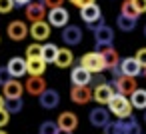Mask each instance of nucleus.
<instances>
[{
	"label": "nucleus",
	"mask_w": 146,
	"mask_h": 134,
	"mask_svg": "<svg viewBox=\"0 0 146 134\" xmlns=\"http://www.w3.org/2000/svg\"><path fill=\"white\" fill-rule=\"evenodd\" d=\"M104 134H106V132H104Z\"/></svg>",
	"instance_id": "obj_48"
},
{
	"label": "nucleus",
	"mask_w": 146,
	"mask_h": 134,
	"mask_svg": "<svg viewBox=\"0 0 146 134\" xmlns=\"http://www.w3.org/2000/svg\"><path fill=\"white\" fill-rule=\"evenodd\" d=\"M144 36H146V26H144Z\"/></svg>",
	"instance_id": "obj_47"
},
{
	"label": "nucleus",
	"mask_w": 146,
	"mask_h": 134,
	"mask_svg": "<svg viewBox=\"0 0 146 134\" xmlns=\"http://www.w3.org/2000/svg\"><path fill=\"white\" fill-rule=\"evenodd\" d=\"M92 82H94V86H100V84H106L108 80L102 72H98V74H92Z\"/></svg>",
	"instance_id": "obj_36"
},
{
	"label": "nucleus",
	"mask_w": 146,
	"mask_h": 134,
	"mask_svg": "<svg viewBox=\"0 0 146 134\" xmlns=\"http://www.w3.org/2000/svg\"><path fill=\"white\" fill-rule=\"evenodd\" d=\"M4 104H6V98H4V94H0V108H4Z\"/></svg>",
	"instance_id": "obj_41"
},
{
	"label": "nucleus",
	"mask_w": 146,
	"mask_h": 134,
	"mask_svg": "<svg viewBox=\"0 0 146 134\" xmlns=\"http://www.w3.org/2000/svg\"><path fill=\"white\" fill-rule=\"evenodd\" d=\"M70 100L74 104H88L94 100V90L90 86H72L70 88Z\"/></svg>",
	"instance_id": "obj_9"
},
{
	"label": "nucleus",
	"mask_w": 146,
	"mask_h": 134,
	"mask_svg": "<svg viewBox=\"0 0 146 134\" xmlns=\"http://www.w3.org/2000/svg\"><path fill=\"white\" fill-rule=\"evenodd\" d=\"M0 134H6V132H4V130H0Z\"/></svg>",
	"instance_id": "obj_46"
},
{
	"label": "nucleus",
	"mask_w": 146,
	"mask_h": 134,
	"mask_svg": "<svg viewBox=\"0 0 146 134\" xmlns=\"http://www.w3.org/2000/svg\"><path fill=\"white\" fill-rule=\"evenodd\" d=\"M28 2H30V0H14V4H16V6H26Z\"/></svg>",
	"instance_id": "obj_40"
},
{
	"label": "nucleus",
	"mask_w": 146,
	"mask_h": 134,
	"mask_svg": "<svg viewBox=\"0 0 146 134\" xmlns=\"http://www.w3.org/2000/svg\"><path fill=\"white\" fill-rule=\"evenodd\" d=\"M142 74H144V78H146V68H144V70H142Z\"/></svg>",
	"instance_id": "obj_43"
},
{
	"label": "nucleus",
	"mask_w": 146,
	"mask_h": 134,
	"mask_svg": "<svg viewBox=\"0 0 146 134\" xmlns=\"http://www.w3.org/2000/svg\"><path fill=\"white\" fill-rule=\"evenodd\" d=\"M62 42L66 46H76L82 42V28H78L76 24H68L62 28Z\"/></svg>",
	"instance_id": "obj_12"
},
{
	"label": "nucleus",
	"mask_w": 146,
	"mask_h": 134,
	"mask_svg": "<svg viewBox=\"0 0 146 134\" xmlns=\"http://www.w3.org/2000/svg\"><path fill=\"white\" fill-rule=\"evenodd\" d=\"M70 82H72V86H90V82H92V74L84 68V66H74L72 68V72H70Z\"/></svg>",
	"instance_id": "obj_14"
},
{
	"label": "nucleus",
	"mask_w": 146,
	"mask_h": 134,
	"mask_svg": "<svg viewBox=\"0 0 146 134\" xmlns=\"http://www.w3.org/2000/svg\"><path fill=\"white\" fill-rule=\"evenodd\" d=\"M2 82H4V80H2V76H0V84H2Z\"/></svg>",
	"instance_id": "obj_45"
},
{
	"label": "nucleus",
	"mask_w": 146,
	"mask_h": 134,
	"mask_svg": "<svg viewBox=\"0 0 146 134\" xmlns=\"http://www.w3.org/2000/svg\"><path fill=\"white\" fill-rule=\"evenodd\" d=\"M80 18L94 30L98 24H102V10H100V6L94 2V4H88V6H84V8H80Z\"/></svg>",
	"instance_id": "obj_3"
},
{
	"label": "nucleus",
	"mask_w": 146,
	"mask_h": 134,
	"mask_svg": "<svg viewBox=\"0 0 146 134\" xmlns=\"http://www.w3.org/2000/svg\"><path fill=\"white\" fill-rule=\"evenodd\" d=\"M144 122H146V110H144Z\"/></svg>",
	"instance_id": "obj_44"
},
{
	"label": "nucleus",
	"mask_w": 146,
	"mask_h": 134,
	"mask_svg": "<svg viewBox=\"0 0 146 134\" xmlns=\"http://www.w3.org/2000/svg\"><path fill=\"white\" fill-rule=\"evenodd\" d=\"M2 94L4 98H22L24 84L20 82V78H8L2 82Z\"/></svg>",
	"instance_id": "obj_8"
},
{
	"label": "nucleus",
	"mask_w": 146,
	"mask_h": 134,
	"mask_svg": "<svg viewBox=\"0 0 146 134\" xmlns=\"http://www.w3.org/2000/svg\"><path fill=\"white\" fill-rule=\"evenodd\" d=\"M68 20H70V14L64 6H58V8H50L48 10V24L54 26V28H64L68 26Z\"/></svg>",
	"instance_id": "obj_7"
},
{
	"label": "nucleus",
	"mask_w": 146,
	"mask_h": 134,
	"mask_svg": "<svg viewBox=\"0 0 146 134\" xmlns=\"http://www.w3.org/2000/svg\"><path fill=\"white\" fill-rule=\"evenodd\" d=\"M56 124H58V128H62V130H76V126H78V116L74 114V112H62L60 116H58V120H56Z\"/></svg>",
	"instance_id": "obj_21"
},
{
	"label": "nucleus",
	"mask_w": 146,
	"mask_h": 134,
	"mask_svg": "<svg viewBox=\"0 0 146 134\" xmlns=\"http://www.w3.org/2000/svg\"><path fill=\"white\" fill-rule=\"evenodd\" d=\"M94 40H96V46H98V50L100 48H104V46H112V42H114V30L108 26V24H98L96 28H94Z\"/></svg>",
	"instance_id": "obj_6"
},
{
	"label": "nucleus",
	"mask_w": 146,
	"mask_h": 134,
	"mask_svg": "<svg viewBox=\"0 0 146 134\" xmlns=\"http://www.w3.org/2000/svg\"><path fill=\"white\" fill-rule=\"evenodd\" d=\"M114 94H116V90H114L112 84H100V86H94V100H96L100 106L108 104L110 98H112Z\"/></svg>",
	"instance_id": "obj_19"
},
{
	"label": "nucleus",
	"mask_w": 146,
	"mask_h": 134,
	"mask_svg": "<svg viewBox=\"0 0 146 134\" xmlns=\"http://www.w3.org/2000/svg\"><path fill=\"white\" fill-rule=\"evenodd\" d=\"M70 4H74L76 8H84V6H88V4H94L96 0H68Z\"/></svg>",
	"instance_id": "obj_37"
},
{
	"label": "nucleus",
	"mask_w": 146,
	"mask_h": 134,
	"mask_svg": "<svg viewBox=\"0 0 146 134\" xmlns=\"http://www.w3.org/2000/svg\"><path fill=\"white\" fill-rule=\"evenodd\" d=\"M116 24H118V28L122 32H132L136 28V20L134 18H128V16H122V14L116 18Z\"/></svg>",
	"instance_id": "obj_28"
},
{
	"label": "nucleus",
	"mask_w": 146,
	"mask_h": 134,
	"mask_svg": "<svg viewBox=\"0 0 146 134\" xmlns=\"http://www.w3.org/2000/svg\"><path fill=\"white\" fill-rule=\"evenodd\" d=\"M106 134H126V120H116V122H108L106 124Z\"/></svg>",
	"instance_id": "obj_27"
},
{
	"label": "nucleus",
	"mask_w": 146,
	"mask_h": 134,
	"mask_svg": "<svg viewBox=\"0 0 146 134\" xmlns=\"http://www.w3.org/2000/svg\"><path fill=\"white\" fill-rule=\"evenodd\" d=\"M38 102H40L42 108L52 110V108H56V106L60 104V94H58L54 88H46V90L38 96Z\"/></svg>",
	"instance_id": "obj_17"
},
{
	"label": "nucleus",
	"mask_w": 146,
	"mask_h": 134,
	"mask_svg": "<svg viewBox=\"0 0 146 134\" xmlns=\"http://www.w3.org/2000/svg\"><path fill=\"white\" fill-rule=\"evenodd\" d=\"M126 134H142V128H140V124L134 120V116L126 118Z\"/></svg>",
	"instance_id": "obj_32"
},
{
	"label": "nucleus",
	"mask_w": 146,
	"mask_h": 134,
	"mask_svg": "<svg viewBox=\"0 0 146 134\" xmlns=\"http://www.w3.org/2000/svg\"><path fill=\"white\" fill-rule=\"evenodd\" d=\"M132 2H134V6H136V10H138L140 14L146 12V0H132Z\"/></svg>",
	"instance_id": "obj_38"
},
{
	"label": "nucleus",
	"mask_w": 146,
	"mask_h": 134,
	"mask_svg": "<svg viewBox=\"0 0 146 134\" xmlns=\"http://www.w3.org/2000/svg\"><path fill=\"white\" fill-rule=\"evenodd\" d=\"M28 58H42V44H38V42L30 44L26 48V60Z\"/></svg>",
	"instance_id": "obj_30"
},
{
	"label": "nucleus",
	"mask_w": 146,
	"mask_h": 134,
	"mask_svg": "<svg viewBox=\"0 0 146 134\" xmlns=\"http://www.w3.org/2000/svg\"><path fill=\"white\" fill-rule=\"evenodd\" d=\"M46 88H48V86H46V80H44L42 76H30V78L24 82V90H26L28 94H32V96H40Z\"/></svg>",
	"instance_id": "obj_18"
},
{
	"label": "nucleus",
	"mask_w": 146,
	"mask_h": 134,
	"mask_svg": "<svg viewBox=\"0 0 146 134\" xmlns=\"http://www.w3.org/2000/svg\"><path fill=\"white\" fill-rule=\"evenodd\" d=\"M80 66H84L90 74H98V72L106 70V62H104V58H102L100 52H86L80 58Z\"/></svg>",
	"instance_id": "obj_2"
},
{
	"label": "nucleus",
	"mask_w": 146,
	"mask_h": 134,
	"mask_svg": "<svg viewBox=\"0 0 146 134\" xmlns=\"http://www.w3.org/2000/svg\"><path fill=\"white\" fill-rule=\"evenodd\" d=\"M56 134H72V130H62V128H58Z\"/></svg>",
	"instance_id": "obj_42"
},
{
	"label": "nucleus",
	"mask_w": 146,
	"mask_h": 134,
	"mask_svg": "<svg viewBox=\"0 0 146 134\" xmlns=\"http://www.w3.org/2000/svg\"><path fill=\"white\" fill-rule=\"evenodd\" d=\"M72 62H74V54H72V50H68V48H60V50H58V56H56V60H54V64H56L58 68H68Z\"/></svg>",
	"instance_id": "obj_23"
},
{
	"label": "nucleus",
	"mask_w": 146,
	"mask_h": 134,
	"mask_svg": "<svg viewBox=\"0 0 146 134\" xmlns=\"http://www.w3.org/2000/svg\"><path fill=\"white\" fill-rule=\"evenodd\" d=\"M38 132H40V134H56V132H58V124L52 122V120H46V122L40 124Z\"/></svg>",
	"instance_id": "obj_31"
},
{
	"label": "nucleus",
	"mask_w": 146,
	"mask_h": 134,
	"mask_svg": "<svg viewBox=\"0 0 146 134\" xmlns=\"http://www.w3.org/2000/svg\"><path fill=\"white\" fill-rule=\"evenodd\" d=\"M100 54H102V58H104V62H106V70H112V68H118L120 66V56H118V50L114 48V46H104V48H100Z\"/></svg>",
	"instance_id": "obj_20"
},
{
	"label": "nucleus",
	"mask_w": 146,
	"mask_h": 134,
	"mask_svg": "<svg viewBox=\"0 0 146 134\" xmlns=\"http://www.w3.org/2000/svg\"><path fill=\"white\" fill-rule=\"evenodd\" d=\"M88 120H90V124L96 126V128H106V124L110 122V110L104 108V106L92 108L90 114H88Z\"/></svg>",
	"instance_id": "obj_11"
},
{
	"label": "nucleus",
	"mask_w": 146,
	"mask_h": 134,
	"mask_svg": "<svg viewBox=\"0 0 146 134\" xmlns=\"http://www.w3.org/2000/svg\"><path fill=\"white\" fill-rule=\"evenodd\" d=\"M118 68H120L122 74H126V76H134V78H136L138 74H142V70H144V68L140 66V62H138L134 56H126V58H122Z\"/></svg>",
	"instance_id": "obj_16"
},
{
	"label": "nucleus",
	"mask_w": 146,
	"mask_h": 134,
	"mask_svg": "<svg viewBox=\"0 0 146 134\" xmlns=\"http://www.w3.org/2000/svg\"><path fill=\"white\" fill-rule=\"evenodd\" d=\"M24 14L30 22H40L46 18V4L44 0H30L24 6Z\"/></svg>",
	"instance_id": "obj_5"
},
{
	"label": "nucleus",
	"mask_w": 146,
	"mask_h": 134,
	"mask_svg": "<svg viewBox=\"0 0 146 134\" xmlns=\"http://www.w3.org/2000/svg\"><path fill=\"white\" fill-rule=\"evenodd\" d=\"M130 102H132L134 108L146 110V90H144V88H136V90L130 94Z\"/></svg>",
	"instance_id": "obj_24"
},
{
	"label": "nucleus",
	"mask_w": 146,
	"mask_h": 134,
	"mask_svg": "<svg viewBox=\"0 0 146 134\" xmlns=\"http://www.w3.org/2000/svg\"><path fill=\"white\" fill-rule=\"evenodd\" d=\"M6 34H8L10 40L20 42V40H24V38L28 36V26H26V22H22V20H14V22L8 24Z\"/></svg>",
	"instance_id": "obj_15"
},
{
	"label": "nucleus",
	"mask_w": 146,
	"mask_h": 134,
	"mask_svg": "<svg viewBox=\"0 0 146 134\" xmlns=\"http://www.w3.org/2000/svg\"><path fill=\"white\" fill-rule=\"evenodd\" d=\"M106 106H108L110 114H114V116H116V118H120V120L130 118V116H132V110H134V106H132L130 98H128V96H124V94H118V92L110 98V102H108Z\"/></svg>",
	"instance_id": "obj_1"
},
{
	"label": "nucleus",
	"mask_w": 146,
	"mask_h": 134,
	"mask_svg": "<svg viewBox=\"0 0 146 134\" xmlns=\"http://www.w3.org/2000/svg\"><path fill=\"white\" fill-rule=\"evenodd\" d=\"M50 34H52V26H50L46 20H40V22H32V24H30V36H32L36 42L48 40Z\"/></svg>",
	"instance_id": "obj_10"
},
{
	"label": "nucleus",
	"mask_w": 146,
	"mask_h": 134,
	"mask_svg": "<svg viewBox=\"0 0 146 134\" xmlns=\"http://www.w3.org/2000/svg\"><path fill=\"white\" fill-rule=\"evenodd\" d=\"M14 6H16L14 0H0V14H8V12H12Z\"/></svg>",
	"instance_id": "obj_33"
},
{
	"label": "nucleus",
	"mask_w": 146,
	"mask_h": 134,
	"mask_svg": "<svg viewBox=\"0 0 146 134\" xmlns=\"http://www.w3.org/2000/svg\"><path fill=\"white\" fill-rule=\"evenodd\" d=\"M26 70L30 76H42L46 70V62L42 58H28L26 60Z\"/></svg>",
	"instance_id": "obj_22"
},
{
	"label": "nucleus",
	"mask_w": 146,
	"mask_h": 134,
	"mask_svg": "<svg viewBox=\"0 0 146 134\" xmlns=\"http://www.w3.org/2000/svg\"><path fill=\"white\" fill-rule=\"evenodd\" d=\"M22 106H24L22 98H6V104H4V108H6L10 114H18V112L22 110Z\"/></svg>",
	"instance_id": "obj_29"
},
{
	"label": "nucleus",
	"mask_w": 146,
	"mask_h": 134,
	"mask_svg": "<svg viewBox=\"0 0 146 134\" xmlns=\"http://www.w3.org/2000/svg\"><path fill=\"white\" fill-rule=\"evenodd\" d=\"M120 14L122 16H128V18H134V20H138V16H140V12L136 10V6H134L132 0H124V2L120 4Z\"/></svg>",
	"instance_id": "obj_26"
},
{
	"label": "nucleus",
	"mask_w": 146,
	"mask_h": 134,
	"mask_svg": "<svg viewBox=\"0 0 146 134\" xmlns=\"http://www.w3.org/2000/svg\"><path fill=\"white\" fill-rule=\"evenodd\" d=\"M6 72L10 78H22L24 74H28L26 70V58H20V56H14L8 60L6 64Z\"/></svg>",
	"instance_id": "obj_13"
},
{
	"label": "nucleus",
	"mask_w": 146,
	"mask_h": 134,
	"mask_svg": "<svg viewBox=\"0 0 146 134\" xmlns=\"http://www.w3.org/2000/svg\"><path fill=\"white\" fill-rule=\"evenodd\" d=\"M134 58L140 62V66H142V68H146V48H138V50H136V54H134Z\"/></svg>",
	"instance_id": "obj_34"
},
{
	"label": "nucleus",
	"mask_w": 146,
	"mask_h": 134,
	"mask_svg": "<svg viewBox=\"0 0 146 134\" xmlns=\"http://www.w3.org/2000/svg\"><path fill=\"white\" fill-rule=\"evenodd\" d=\"M58 46L56 44H52V42H48V44H42V60L48 64V62H54L56 60V56H58Z\"/></svg>",
	"instance_id": "obj_25"
},
{
	"label": "nucleus",
	"mask_w": 146,
	"mask_h": 134,
	"mask_svg": "<svg viewBox=\"0 0 146 134\" xmlns=\"http://www.w3.org/2000/svg\"><path fill=\"white\" fill-rule=\"evenodd\" d=\"M62 2H64V0H44V4H46L48 10H50V8H58V6H62Z\"/></svg>",
	"instance_id": "obj_39"
},
{
	"label": "nucleus",
	"mask_w": 146,
	"mask_h": 134,
	"mask_svg": "<svg viewBox=\"0 0 146 134\" xmlns=\"http://www.w3.org/2000/svg\"><path fill=\"white\" fill-rule=\"evenodd\" d=\"M10 122V112L6 108H0V128H4Z\"/></svg>",
	"instance_id": "obj_35"
},
{
	"label": "nucleus",
	"mask_w": 146,
	"mask_h": 134,
	"mask_svg": "<svg viewBox=\"0 0 146 134\" xmlns=\"http://www.w3.org/2000/svg\"><path fill=\"white\" fill-rule=\"evenodd\" d=\"M112 86H114V90H116L118 94H124V96H128V98H130V94L138 88V82H136V78H134V76L120 74V76H116V78L112 80Z\"/></svg>",
	"instance_id": "obj_4"
}]
</instances>
